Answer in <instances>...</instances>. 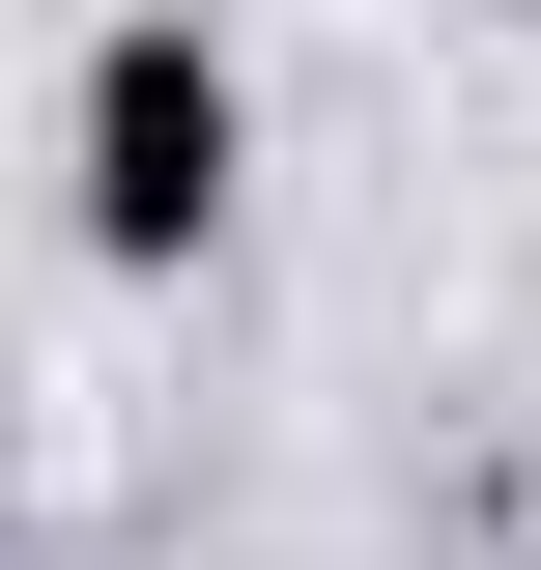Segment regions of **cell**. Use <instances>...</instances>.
Here are the masks:
<instances>
[{
	"label": "cell",
	"mask_w": 541,
	"mask_h": 570,
	"mask_svg": "<svg viewBox=\"0 0 541 570\" xmlns=\"http://www.w3.org/2000/svg\"><path fill=\"white\" fill-rule=\"evenodd\" d=\"M0 570H29V485H0Z\"/></svg>",
	"instance_id": "2"
},
{
	"label": "cell",
	"mask_w": 541,
	"mask_h": 570,
	"mask_svg": "<svg viewBox=\"0 0 541 570\" xmlns=\"http://www.w3.org/2000/svg\"><path fill=\"white\" fill-rule=\"evenodd\" d=\"M58 200H86V257H115V285H200V257H228V200H257V86H228L200 0H115V29H86Z\"/></svg>",
	"instance_id": "1"
}]
</instances>
